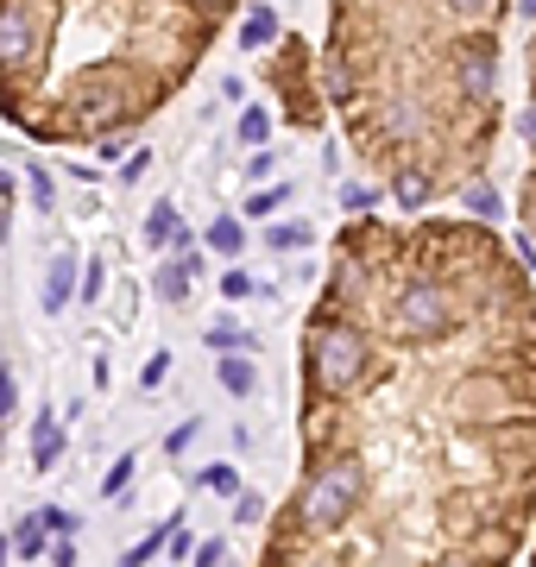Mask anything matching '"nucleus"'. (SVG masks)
<instances>
[{
  "instance_id": "f257e3e1",
  "label": "nucleus",
  "mask_w": 536,
  "mask_h": 567,
  "mask_svg": "<svg viewBox=\"0 0 536 567\" xmlns=\"http://www.w3.org/2000/svg\"><path fill=\"white\" fill-rule=\"evenodd\" d=\"M372 379H379V360H372L367 322H353V303H341L329 290L322 309L310 316V334H303V385H310V398L353 404Z\"/></svg>"
},
{
  "instance_id": "f03ea898",
  "label": "nucleus",
  "mask_w": 536,
  "mask_h": 567,
  "mask_svg": "<svg viewBox=\"0 0 536 567\" xmlns=\"http://www.w3.org/2000/svg\"><path fill=\"white\" fill-rule=\"evenodd\" d=\"M360 505H367V461L353 447H329V454H310V480L290 505V524L303 536H334Z\"/></svg>"
},
{
  "instance_id": "7ed1b4c3",
  "label": "nucleus",
  "mask_w": 536,
  "mask_h": 567,
  "mask_svg": "<svg viewBox=\"0 0 536 567\" xmlns=\"http://www.w3.org/2000/svg\"><path fill=\"white\" fill-rule=\"evenodd\" d=\"M461 322H467L461 284H442V278H430V271L404 278L392 297H385V334H392L398 347H435V341H449Z\"/></svg>"
},
{
  "instance_id": "20e7f679",
  "label": "nucleus",
  "mask_w": 536,
  "mask_h": 567,
  "mask_svg": "<svg viewBox=\"0 0 536 567\" xmlns=\"http://www.w3.org/2000/svg\"><path fill=\"white\" fill-rule=\"evenodd\" d=\"M44 25L32 13V0H0V82H13L20 70L44 58Z\"/></svg>"
},
{
  "instance_id": "39448f33",
  "label": "nucleus",
  "mask_w": 536,
  "mask_h": 567,
  "mask_svg": "<svg viewBox=\"0 0 536 567\" xmlns=\"http://www.w3.org/2000/svg\"><path fill=\"white\" fill-rule=\"evenodd\" d=\"M430 196H435L430 164H398L392 171V203L398 208H430Z\"/></svg>"
},
{
  "instance_id": "423d86ee",
  "label": "nucleus",
  "mask_w": 536,
  "mask_h": 567,
  "mask_svg": "<svg viewBox=\"0 0 536 567\" xmlns=\"http://www.w3.org/2000/svg\"><path fill=\"white\" fill-rule=\"evenodd\" d=\"M58 461H63V423L51 416V410H39V423H32V466L51 473Z\"/></svg>"
},
{
  "instance_id": "0eeeda50",
  "label": "nucleus",
  "mask_w": 536,
  "mask_h": 567,
  "mask_svg": "<svg viewBox=\"0 0 536 567\" xmlns=\"http://www.w3.org/2000/svg\"><path fill=\"white\" fill-rule=\"evenodd\" d=\"M189 271H203V259H196V252L158 265V271H152V290H158L165 303H184V297H189Z\"/></svg>"
},
{
  "instance_id": "6e6552de",
  "label": "nucleus",
  "mask_w": 536,
  "mask_h": 567,
  "mask_svg": "<svg viewBox=\"0 0 536 567\" xmlns=\"http://www.w3.org/2000/svg\"><path fill=\"white\" fill-rule=\"evenodd\" d=\"M70 290H76V259H70V252H58V259H51V271H44V316H58V309L70 303Z\"/></svg>"
},
{
  "instance_id": "1a4fd4ad",
  "label": "nucleus",
  "mask_w": 536,
  "mask_h": 567,
  "mask_svg": "<svg viewBox=\"0 0 536 567\" xmlns=\"http://www.w3.org/2000/svg\"><path fill=\"white\" fill-rule=\"evenodd\" d=\"M221 391H234V398H252V391H259L252 353H221Z\"/></svg>"
},
{
  "instance_id": "9d476101",
  "label": "nucleus",
  "mask_w": 536,
  "mask_h": 567,
  "mask_svg": "<svg viewBox=\"0 0 536 567\" xmlns=\"http://www.w3.org/2000/svg\"><path fill=\"white\" fill-rule=\"evenodd\" d=\"M278 32H285V25H278V13H271V7H247V20H240V44H247V51L278 44Z\"/></svg>"
},
{
  "instance_id": "9b49d317",
  "label": "nucleus",
  "mask_w": 536,
  "mask_h": 567,
  "mask_svg": "<svg viewBox=\"0 0 536 567\" xmlns=\"http://www.w3.org/2000/svg\"><path fill=\"white\" fill-rule=\"evenodd\" d=\"M208 252H221V259H240V252H247V227L240 221H208Z\"/></svg>"
},
{
  "instance_id": "f8f14e48",
  "label": "nucleus",
  "mask_w": 536,
  "mask_h": 567,
  "mask_svg": "<svg viewBox=\"0 0 536 567\" xmlns=\"http://www.w3.org/2000/svg\"><path fill=\"white\" fill-rule=\"evenodd\" d=\"M177 524H184V517H171V524L145 529V543H133V548H126V555H121V567H145V561H152V555H165V536H171V529H177Z\"/></svg>"
},
{
  "instance_id": "ddd939ff",
  "label": "nucleus",
  "mask_w": 536,
  "mask_h": 567,
  "mask_svg": "<svg viewBox=\"0 0 536 567\" xmlns=\"http://www.w3.org/2000/svg\"><path fill=\"white\" fill-rule=\"evenodd\" d=\"M177 203H158L152 208V221H145V246H171V234H177Z\"/></svg>"
},
{
  "instance_id": "4468645a",
  "label": "nucleus",
  "mask_w": 536,
  "mask_h": 567,
  "mask_svg": "<svg viewBox=\"0 0 536 567\" xmlns=\"http://www.w3.org/2000/svg\"><path fill=\"white\" fill-rule=\"evenodd\" d=\"M208 347H215V353H252V334L234 328V322H215L208 328Z\"/></svg>"
},
{
  "instance_id": "2eb2a0df",
  "label": "nucleus",
  "mask_w": 536,
  "mask_h": 567,
  "mask_svg": "<svg viewBox=\"0 0 536 567\" xmlns=\"http://www.w3.org/2000/svg\"><path fill=\"white\" fill-rule=\"evenodd\" d=\"M461 196H467V208H474V215H486V221L498 215V189H493L486 177H480V171L467 177V189H461Z\"/></svg>"
},
{
  "instance_id": "dca6fc26",
  "label": "nucleus",
  "mask_w": 536,
  "mask_h": 567,
  "mask_svg": "<svg viewBox=\"0 0 536 567\" xmlns=\"http://www.w3.org/2000/svg\"><path fill=\"white\" fill-rule=\"evenodd\" d=\"M203 486H208V492H221V498H234V492H240V466H227V461L203 466Z\"/></svg>"
},
{
  "instance_id": "f3484780",
  "label": "nucleus",
  "mask_w": 536,
  "mask_h": 567,
  "mask_svg": "<svg viewBox=\"0 0 536 567\" xmlns=\"http://www.w3.org/2000/svg\"><path fill=\"white\" fill-rule=\"evenodd\" d=\"M39 524H44V536H76V529H83V517H76V511H63V505H44Z\"/></svg>"
},
{
  "instance_id": "a211bd4d",
  "label": "nucleus",
  "mask_w": 536,
  "mask_h": 567,
  "mask_svg": "<svg viewBox=\"0 0 536 567\" xmlns=\"http://www.w3.org/2000/svg\"><path fill=\"white\" fill-rule=\"evenodd\" d=\"M13 555H25V561H39V555H44V524H39V517H25V524H20V536H13Z\"/></svg>"
},
{
  "instance_id": "6ab92c4d",
  "label": "nucleus",
  "mask_w": 536,
  "mask_h": 567,
  "mask_svg": "<svg viewBox=\"0 0 536 567\" xmlns=\"http://www.w3.org/2000/svg\"><path fill=\"white\" fill-rule=\"evenodd\" d=\"M271 140V114L266 107H247V114H240V145H266Z\"/></svg>"
},
{
  "instance_id": "aec40b11",
  "label": "nucleus",
  "mask_w": 536,
  "mask_h": 567,
  "mask_svg": "<svg viewBox=\"0 0 536 567\" xmlns=\"http://www.w3.org/2000/svg\"><path fill=\"white\" fill-rule=\"evenodd\" d=\"M133 473H140V461H133V454H121V461L107 466V480H102V498H121V492H126V480H133Z\"/></svg>"
},
{
  "instance_id": "412c9836",
  "label": "nucleus",
  "mask_w": 536,
  "mask_h": 567,
  "mask_svg": "<svg viewBox=\"0 0 536 567\" xmlns=\"http://www.w3.org/2000/svg\"><path fill=\"white\" fill-rule=\"evenodd\" d=\"M234 524H266V498H259V492H234Z\"/></svg>"
},
{
  "instance_id": "4be33fe9",
  "label": "nucleus",
  "mask_w": 536,
  "mask_h": 567,
  "mask_svg": "<svg viewBox=\"0 0 536 567\" xmlns=\"http://www.w3.org/2000/svg\"><path fill=\"white\" fill-rule=\"evenodd\" d=\"M184 7H189V13H196V20H208V25H215V20H221V13H234L240 0H184Z\"/></svg>"
},
{
  "instance_id": "5701e85b",
  "label": "nucleus",
  "mask_w": 536,
  "mask_h": 567,
  "mask_svg": "<svg viewBox=\"0 0 536 567\" xmlns=\"http://www.w3.org/2000/svg\"><path fill=\"white\" fill-rule=\"evenodd\" d=\"M165 372H171V353H152V360H145V372H140V385L158 391V385H165Z\"/></svg>"
},
{
  "instance_id": "b1692460",
  "label": "nucleus",
  "mask_w": 536,
  "mask_h": 567,
  "mask_svg": "<svg viewBox=\"0 0 536 567\" xmlns=\"http://www.w3.org/2000/svg\"><path fill=\"white\" fill-rule=\"evenodd\" d=\"M341 208L367 215V208H372V189H367V183H341Z\"/></svg>"
},
{
  "instance_id": "393cba45",
  "label": "nucleus",
  "mask_w": 536,
  "mask_h": 567,
  "mask_svg": "<svg viewBox=\"0 0 536 567\" xmlns=\"http://www.w3.org/2000/svg\"><path fill=\"white\" fill-rule=\"evenodd\" d=\"M303 240H310V227H303V221H297V227H271V246H278V252H290V246H303Z\"/></svg>"
},
{
  "instance_id": "a878e982",
  "label": "nucleus",
  "mask_w": 536,
  "mask_h": 567,
  "mask_svg": "<svg viewBox=\"0 0 536 567\" xmlns=\"http://www.w3.org/2000/svg\"><path fill=\"white\" fill-rule=\"evenodd\" d=\"M221 297H227V303L252 297V278H247V271H221Z\"/></svg>"
},
{
  "instance_id": "bb28decb",
  "label": "nucleus",
  "mask_w": 536,
  "mask_h": 567,
  "mask_svg": "<svg viewBox=\"0 0 536 567\" xmlns=\"http://www.w3.org/2000/svg\"><path fill=\"white\" fill-rule=\"evenodd\" d=\"M196 429H203V423H177V429L165 435V454H184V447L196 442Z\"/></svg>"
},
{
  "instance_id": "cd10ccee",
  "label": "nucleus",
  "mask_w": 536,
  "mask_h": 567,
  "mask_svg": "<svg viewBox=\"0 0 536 567\" xmlns=\"http://www.w3.org/2000/svg\"><path fill=\"white\" fill-rule=\"evenodd\" d=\"M13 404H20V391H13V372H7V365H0V423H7V416H13Z\"/></svg>"
},
{
  "instance_id": "c85d7f7f",
  "label": "nucleus",
  "mask_w": 536,
  "mask_h": 567,
  "mask_svg": "<svg viewBox=\"0 0 536 567\" xmlns=\"http://www.w3.org/2000/svg\"><path fill=\"white\" fill-rule=\"evenodd\" d=\"M285 203V189H259V196H252L247 203V215H271V208Z\"/></svg>"
},
{
  "instance_id": "c756f323",
  "label": "nucleus",
  "mask_w": 536,
  "mask_h": 567,
  "mask_svg": "<svg viewBox=\"0 0 536 567\" xmlns=\"http://www.w3.org/2000/svg\"><path fill=\"white\" fill-rule=\"evenodd\" d=\"M271 171H278V164H271V152H266V145H252V164H247V177H271Z\"/></svg>"
},
{
  "instance_id": "7c9ffc66",
  "label": "nucleus",
  "mask_w": 536,
  "mask_h": 567,
  "mask_svg": "<svg viewBox=\"0 0 536 567\" xmlns=\"http://www.w3.org/2000/svg\"><path fill=\"white\" fill-rule=\"evenodd\" d=\"M102 259H95V265H89V271H83V297H89V303H95V297H102Z\"/></svg>"
},
{
  "instance_id": "2f4dec72",
  "label": "nucleus",
  "mask_w": 536,
  "mask_h": 567,
  "mask_svg": "<svg viewBox=\"0 0 536 567\" xmlns=\"http://www.w3.org/2000/svg\"><path fill=\"white\" fill-rule=\"evenodd\" d=\"M51 196H58V189H51V177H44V171H32V203L51 208Z\"/></svg>"
},
{
  "instance_id": "473e14b6",
  "label": "nucleus",
  "mask_w": 536,
  "mask_h": 567,
  "mask_svg": "<svg viewBox=\"0 0 536 567\" xmlns=\"http://www.w3.org/2000/svg\"><path fill=\"white\" fill-rule=\"evenodd\" d=\"M145 171H152V152H133V158H126V171H121V177H126V183H140Z\"/></svg>"
},
{
  "instance_id": "72a5a7b5",
  "label": "nucleus",
  "mask_w": 536,
  "mask_h": 567,
  "mask_svg": "<svg viewBox=\"0 0 536 567\" xmlns=\"http://www.w3.org/2000/svg\"><path fill=\"white\" fill-rule=\"evenodd\" d=\"M221 555H227L221 543H203V548H196V567H221Z\"/></svg>"
},
{
  "instance_id": "f704fd0d",
  "label": "nucleus",
  "mask_w": 536,
  "mask_h": 567,
  "mask_svg": "<svg viewBox=\"0 0 536 567\" xmlns=\"http://www.w3.org/2000/svg\"><path fill=\"white\" fill-rule=\"evenodd\" d=\"M51 567H76V548H70V536H63V543L51 548Z\"/></svg>"
},
{
  "instance_id": "c9c22d12",
  "label": "nucleus",
  "mask_w": 536,
  "mask_h": 567,
  "mask_svg": "<svg viewBox=\"0 0 536 567\" xmlns=\"http://www.w3.org/2000/svg\"><path fill=\"white\" fill-rule=\"evenodd\" d=\"M517 133H524V140L536 145V107H524V121H517Z\"/></svg>"
},
{
  "instance_id": "e433bc0d",
  "label": "nucleus",
  "mask_w": 536,
  "mask_h": 567,
  "mask_svg": "<svg viewBox=\"0 0 536 567\" xmlns=\"http://www.w3.org/2000/svg\"><path fill=\"white\" fill-rule=\"evenodd\" d=\"M530 107H536V39H530Z\"/></svg>"
},
{
  "instance_id": "4c0bfd02",
  "label": "nucleus",
  "mask_w": 536,
  "mask_h": 567,
  "mask_svg": "<svg viewBox=\"0 0 536 567\" xmlns=\"http://www.w3.org/2000/svg\"><path fill=\"white\" fill-rule=\"evenodd\" d=\"M7 555H13V543H7V536H0V567H7Z\"/></svg>"
},
{
  "instance_id": "58836bf2",
  "label": "nucleus",
  "mask_w": 536,
  "mask_h": 567,
  "mask_svg": "<svg viewBox=\"0 0 536 567\" xmlns=\"http://www.w3.org/2000/svg\"><path fill=\"white\" fill-rule=\"evenodd\" d=\"M442 567H486V561H442Z\"/></svg>"
},
{
  "instance_id": "ea45409f",
  "label": "nucleus",
  "mask_w": 536,
  "mask_h": 567,
  "mask_svg": "<svg viewBox=\"0 0 536 567\" xmlns=\"http://www.w3.org/2000/svg\"><path fill=\"white\" fill-rule=\"evenodd\" d=\"M517 7H524V13H530V20H536V0H517Z\"/></svg>"
}]
</instances>
